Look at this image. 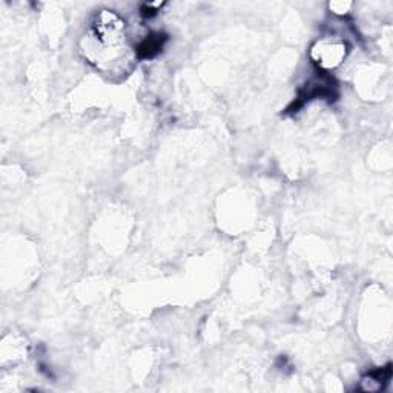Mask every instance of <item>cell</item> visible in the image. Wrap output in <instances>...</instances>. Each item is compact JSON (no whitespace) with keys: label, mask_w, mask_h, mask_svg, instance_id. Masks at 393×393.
Here are the masks:
<instances>
[{"label":"cell","mask_w":393,"mask_h":393,"mask_svg":"<svg viewBox=\"0 0 393 393\" xmlns=\"http://www.w3.org/2000/svg\"><path fill=\"white\" fill-rule=\"evenodd\" d=\"M312 56L320 67L333 68V67L340 65L341 60H343V57L346 56V49H344V45L323 42V43H318V48H313Z\"/></svg>","instance_id":"6da1fadb"},{"label":"cell","mask_w":393,"mask_h":393,"mask_svg":"<svg viewBox=\"0 0 393 393\" xmlns=\"http://www.w3.org/2000/svg\"><path fill=\"white\" fill-rule=\"evenodd\" d=\"M167 37L165 34H151L147 36L145 40H141L137 47V56L139 59H152L156 57L160 51H162Z\"/></svg>","instance_id":"7a4b0ae2"}]
</instances>
